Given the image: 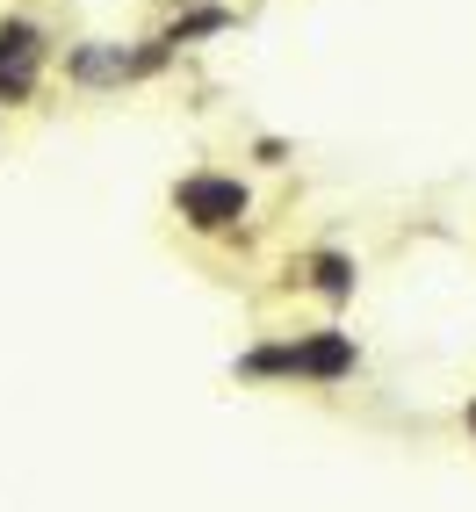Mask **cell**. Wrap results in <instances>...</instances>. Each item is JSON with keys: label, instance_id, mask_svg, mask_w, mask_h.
<instances>
[{"label": "cell", "instance_id": "2", "mask_svg": "<svg viewBox=\"0 0 476 512\" xmlns=\"http://www.w3.org/2000/svg\"><path fill=\"white\" fill-rule=\"evenodd\" d=\"M347 368H354V339L347 332H318V339L296 347V375H311V383H332V375H347Z\"/></svg>", "mask_w": 476, "mask_h": 512}, {"label": "cell", "instance_id": "5", "mask_svg": "<svg viewBox=\"0 0 476 512\" xmlns=\"http://www.w3.org/2000/svg\"><path fill=\"white\" fill-rule=\"evenodd\" d=\"M469 426H476V404H469Z\"/></svg>", "mask_w": 476, "mask_h": 512}, {"label": "cell", "instance_id": "3", "mask_svg": "<svg viewBox=\"0 0 476 512\" xmlns=\"http://www.w3.org/2000/svg\"><path fill=\"white\" fill-rule=\"evenodd\" d=\"M318 289H325V296H354V260L318 253Z\"/></svg>", "mask_w": 476, "mask_h": 512}, {"label": "cell", "instance_id": "4", "mask_svg": "<svg viewBox=\"0 0 476 512\" xmlns=\"http://www.w3.org/2000/svg\"><path fill=\"white\" fill-rule=\"evenodd\" d=\"M210 29H224V8H202V15H188V22H174V29H166V51H174V44H188V37H210Z\"/></svg>", "mask_w": 476, "mask_h": 512}, {"label": "cell", "instance_id": "1", "mask_svg": "<svg viewBox=\"0 0 476 512\" xmlns=\"http://www.w3.org/2000/svg\"><path fill=\"white\" fill-rule=\"evenodd\" d=\"M174 202H181V217H188L195 231H224V224L246 217V188L224 181V174H188Z\"/></svg>", "mask_w": 476, "mask_h": 512}]
</instances>
